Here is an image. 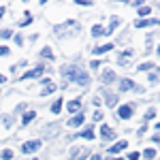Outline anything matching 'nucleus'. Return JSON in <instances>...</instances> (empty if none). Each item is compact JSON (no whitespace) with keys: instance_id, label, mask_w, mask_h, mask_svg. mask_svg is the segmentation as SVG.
I'll return each instance as SVG.
<instances>
[{"instance_id":"f257e3e1","label":"nucleus","mask_w":160,"mask_h":160,"mask_svg":"<svg viewBox=\"0 0 160 160\" xmlns=\"http://www.w3.org/2000/svg\"><path fill=\"white\" fill-rule=\"evenodd\" d=\"M62 77L68 79V81L79 83V86H88V83H90V75H88L83 68H77V66H64V68H62Z\"/></svg>"},{"instance_id":"f03ea898","label":"nucleus","mask_w":160,"mask_h":160,"mask_svg":"<svg viewBox=\"0 0 160 160\" xmlns=\"http://www.w3.org/2000/svg\"><path fill=\"white\" fill-rule=\"evenodd\" d=\"M38 148H41V141H26L24 145H22V149H24V154H30V152H37Z\"/></svg>"},{"instance_id":"7ed1b4c3","label":"nucleus","mask_w":160,"mask_h":160,"mask_svg":"<svg viewBox=\"0 0 160 160\" xmlns=\"http://www.w3.org/2000/svg\"><path fill=\"white\" fill-rule=\"evenodd\" d=\"M43 66H37V68H32V71H28V73L22 75V79H34V77H38V75H43Z\"/></svg>"},{"instance_id":"20e7f679","label":"nucleus","mask_w":160,"mask_h":160,"mask_svg":"<svg viewBox=\"0 0 160 160\" xmlns=\"http://www.w3.org/2000/svg\"><path fill=\"white\" fill-rule=\"evenodd\" d=\"M132 56H135V53H132V51L128 49V51H122V53H120V58H118V62H120V64H128V62L132 60Z\"/></svg>"},{"instance_id":"39448f33","label":"nucleus","mask_w":160,"mask_h":160,"mask_svg":"<svg viewBox=\"0 0 160 160\" xmlns=\"http://www.w3.org/2000/svg\"><path fill=\"white\" fill-rule=\"evenodd\" d=\"M158 24H160L158 19H137V22H135L137 28H145V26H158Z\"/></svg>"},{"instance_id":"423d86ee","label":"nucleus","mask_w":160,"mask_h":160,"mask_svg":"<svg viewBox=\"0 0 160 160\" xmlns=\"http://www.w3.org/2000/svg\"><path fill=\"white\" fill-rule=\"evenodd\" d=\"M83 120H86V118H83V113L79 111V115H75V118H71V120H68V126H81V124H83Z\"/></svg>"},{"instance_id":"0eeeda50","label":"nucleus","mask_w":160,"mask_h":160,"mask_svg":"<svg viewBox=\"0 0 160 160\" xmlns=\"http://www.w3.org/2000/svg\"><path fill=\"white\" fill-rule=\"evenodd\" d=\"M130 115H132V107H128V105L120 107V118H122V120H128Z\"/></svg>"},{"instance_id":"6e6552de","label":"nucleus","mask_w":160,"mask_h":160,"mask_svg":"<svg viewBox=\"0 0 160 160\" xmlns=\"http://www.w3.org/2000/svg\"><path fill=\"white\" fill-rule=\"evenodd\" d=\"M100 135H102V139H113V130H111V126H100Z\"/></svg>"},{"instance_id":"1a4fd4ad","label":"nucleus","mask_w":160,"mask_h":160,"mask_svg":"<svg viewBox=\"0 0 160 160\" xmlns=\"http://www.w3.org/2000/svg\"><path fill=\"white\" fill-rule=\"evenodd\" d=\"M126 145H128L126 141H120V143H115V145H113V148L109 149V154L113 156V154H118V152H122V149H126Z\"/></svg>"},{"instance_id":"9d476101","label":"nucleus","mask_w":160,"mask_h":160,"mask_svg":"<svg viewBox=\"0 0 160 160\" xmlns=\"http://www.w3.org/2000/svg\"><path fill=\"white\" fill-rule=\"evenodd\" d=\"M43 86H45V88H43V94H51V92H56V88H58L53 81H45Z\"/></svg>"},{"instance_id":"9b49d317","label":"nucleus","mask_w":160,"mask_h":160,"mask_svg":"<svg viewBox=\"0 0 160 160\" xmlns=\"http://www.w3.org/2000/svg\"><path fill=\"white\" fill-rule=\"evenodd\" d=\"M132 88H135V83H132L130 79H122V81H120V90H122V92H126V90H132Z\"/></svg>"},{"instance_id":"f8f14e48","label":"nucleus","mask_w":160,"mask_h":160,"mask_svg":"<svg viewBox=\"0 0 160 160\" xmlns=\"http://www.w3.org/2000/svg\"><path fill=\"white\" fill-rule=\"evenodd\" d=\"M105 96H107V105H111V107H113V105H118V96H115V94H111V92L105 90Z\"/></svg>"},{"instance_id":"ddd939ff","label":"nucleus","mask_w":160,"mask_h":160,"mask_svg":"<svg viewBox=\"0 0 160 160\" xmlns=\"http://www.w3.org/2000/svg\"><path fill=\"white\" fill-rule=\"evenodd\" d=\"M92 34H94V37H105L107 30H105L102 26H94V28H92Z\"/></svg>"},{"instance_id":"4468645a","label":"nucleus","mask_w":160,"mask_h":160,"mask_svg":"<svg viewBox=\"0 0 160 160\" xmlns=\"http://www.w3.org/2000/svg\"><path fill=\"white\" fill-rule=\"evenodd\" d=\"M79 107H81V102H79V100H71V102L66 105V109L71 111V113H75V111L79 109Z\"/></svg>"},{"instance_id":"2eb2a0df","label":"nucleus","mask_w":160,"mask_h":160,"mask_svg":"<svg viewBox=\"0 0 160 160\" xmlns=\"http://www.w3.org/2000/svg\"><path fill=\"white\" fill-rule=\"evenodd\" d=\"M113 49V43H109V45H102V47H96V51H94V53H107V51H111Z\"/></svg>"},{"instance_id":"dca6fc26","label":"nucleus","mask_w":160,"mask_h":160,"mask_svg":"<svg viewBox=\"0 0 160 160\" xmlns=\"http://www.w3.org/2000/svg\"><path fill=\"white\" fill-rule=\"evenodd\" d=\"M34 115H37L34 111H28V113H24V120H22V124H28V122H32V120H34Z\"/></svg>"},{"instance_id":"f3484780","label":"nucleus","mask_w":160,"mask_h":160,"mask_svg":"<svg viewBox=\"0 0 160 160\" xmlns=\"http://www.w3.org/2000/svg\"><path fill=\"white\" fill-rule=\"evenodd\" d=\"M102 79H105V83H111V81L115 79V75H113V71H105V75H102Z\"/></svg>"},{"instance_id":"a211bd4d","label":"nucleus","mask_w":160,"mask_h":160,"mask_svg":"<svg viewBox=\"0 0 160 160\" xmlns=\"http://www.w3.org/2000/svg\"><path fill=\"white\" fill-rule=\"evenodd\" d=\"M0 158H2V160L13 158V149H2V152H0Z\"/></svg>"},{"instance_id":"6ab92c4d","label":"nucleus","mask_w":160,"mask_h":160,"mask_svg":"<svg viewBox=\"0 0 160 160\" xmlns=\"http://www.w3.org/2000/svg\"><path fill=\"white\" fill-rule=\"evenodd\" d=\"M152 68H156V66H154L152 62H143V64H141V66H139L137 71H152Z\"/></svg>"},{"instance_id":"aec40b11","label":"nucleus","mask_w":160,"mask_h":160,"mask_svg":"<svg viewBox=\"0 0 160 160\" xmlns=\"http://www.w3.org/2000/svg\"><path fill=\"white\" fill-rule=\"evenodd\" d=\"M60 109H62V98L56 100V102L51 105V111H53V113H60Z\"/></svg>"},{"instance_id":"412c9836","label":"nucleus","mask_w":160,"mask_h":160,"mask_svg":"<svg viewBox=\"0 0 160 160\" xmlns=\"http://www.w3.org/2000/svg\"><path fill=\"white\" fill-rule=\"evenodd\" d=\"M122 24V22H120V19H113V17H111V24H109V32H113V30H115V28H118V26Z\"/></svg>"},{"instance_id":"4be33fe9","label":"nucleus","mask_w":160,"mask_h":160,"mask_svg":"<svg viewBox=\"0 0 160 160\" xmlns=\"http://www.w3.org/2000/svg\"><path fill=\"white\" fill-rule=\"evenodd\" d=\"M79 137H83V139H94V132H92V128H88V130H83Z\"/></svg>"},{"instance_id":"5701e85b","label":"nucleus","mask_w":160,"mask_h":160,"mask_svg":"<svg viewBox=\"0 0 160 160\" xmlns=\"http://www.w3.org/2000/svg\"><path fill=\"white\" fill-rule=\"evenodd\" d=\"M41 56H43V58H49V60L53 58V53H51V49H49V47H45V49L41 51Z\"/></svg>"},{"instance_id":"b1692460","label":"nucleus","mask_w":160,"mask_h":160,"mask_svg":"<svg viewBox=\"0 0 160 160\" xmlns=\"http://www.w3.org/2000/svg\"><path fill=\"white\" fill-rule=\"evenodd\" d=\"M143 154H145V158H148V160H154V156H156V152H154V149H145Z\"/></svg>"},{"instance_id":"393cba45","label":"nucleus","mask_w":160,"mask_h":160,"mask_svg":"<svg viewBox=\"0 0 160 160\" xmlns=\"http://www.w3.org/2000/svg\"><path fill=\"white\" fill-rule=\"evenodd\" d=\"M149 11H152L149 7H139V15H149Z\"/></svg>"},{"instance_id":"a878e982","label":"nucleus","mask_w":160,"mask_h":160,"mask_svg":"<svg viewBox=\"0 0 160 160\" xmlns=\"http://www.w3.org/2000/svg\"><path fill=\"white\" fill-rule=\"evenodd\" d=\"M0 38H11V30H0Z\"/></svg>"},{"instance_id":"bb28decb","label":"nucleus","mask_w":160,"mask_h":160,"mask_svg":"<svg viewBox=\"0 0 160 160\" xmlns=\"http://www.w3.org/2000/svg\"><path fill=\"white\" fill-rule=\"evenodd\" d=\"M154 115H156V111H154V109H149L148 113H145V120H152V118H154Z\"/></svg>"},{"instance_id":"cd10ccee","label":"nucleus","mask_w":160,"mask_h":160,"mask_svg":"<svg viewBox=\"0 0 160 160\" xmlns=\"http://www.w3.org/2000/svg\"><path fill=\"white\" fill-rule=\"evenodd\" d=\"M94 120H102V113L100 111H94Z\"/></svg>"},{"instance_id":"c85d7f7f","label":"nucleus","mask_w":160,"mask_h":160,"mask_svg":"<svg viewBox=\"0 0 160 160\" xmlns=\"http://www.w3.org/2000/svg\"><path fill=\"white\" fill-rule=\"evenodd\" d=\"M9 53V47H0V56H7Z\"/></svg>"},{"instance_id":"c756f323","label":"nucleus","mask_w":160,"mask_h":160,"mask_svg":"<svg viewBox=\"0 0 160 160\" xmlns=\"http://www.w3.org/2000/svg\"><path fill=\"white\" fill-rule=\"evenodd\" d=\"M128 158H130V160H137V158H139V154H137V152H132V154H128Z\"/></svg>"},{"instance_id":"7c9ffc66","label":"nucleus","mask_w":160,"mask_h":160,"mask_svg":"<svg viewBox=\"0 0 160 160\" xmlns=\"http://www.w3.org/2000/svg\"><path fill=\"white\" fill-rule=\"evenodd\" d=\"M90 160H102V156H98V154H96V156H92Z\"/></svg>"},{"instance_id":"2f4dec72","label":"nucleus","mask_w":160,"mask_h":160,"mask_svg":"<svg viewBox=\"0 0 160 160\" xmlns=\"http://www.w3.org/2000/svg\"><path fill=\"white\" fill-rule=\"evenodd\" d=\"M2 13H4V7H0V17H2Z\"/></svg>"},{"instance_id":"473e14b6","label":"nucleus","mask_w":160,"mask_h":160,"mask_svg":"<svg viewBox=\"0 0 160 160\" xmlns=\"http://www.w3.org/2000/svg\"><path fill=\"white\" fill-rule=\"evenodd\" d=\"M0 83H4V77H2V75H0Z\"/></svg>"},{"instance_id":"72a5a7b5","label":"nucleus","mask_w":160,"mask_h":160,"mask_svg":"<svg viewBox=\"0 0 160 160\" xmlns=\"http://www.w3.org/2000/svg\"><path fill=\"white\" fill-rule=\"evenodd\" d=\"M109 160H120V158H113V156H109Z\"/></svg>"},{"instance_id":"f704fd0d","label":"nucleus","mask_w":160,"mask_h":160,"mask_svg":"<svg viewBox=\"0 0 160 160\" xmlns=\"http://www.w3.org/2000/svg\"><path fill=\"white\" fill-rule=\"evenodd\" d=\"M156 128H158V130H160V122H158V126H156Z\"/></svg>"},{"instance_id":"c9c22d12","label":"nucleus","mask_w":160,"mask_h":160,"mask_svg":"<svg viewBox=\"0 0 160 160\" xmlns=\"http://www.w3.org/2000/svg\"><path fill=\"white\" fill-rule=\"evenodd\" d=\"M158 53H160V47H158Z\"/></svg>"}]
</instances>
